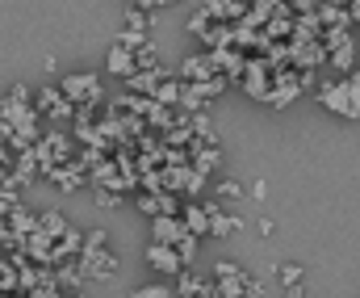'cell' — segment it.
Returning <instances> with one entry per match:
<instances>
[{"instance_id": "9a60e30c", "label": "cell", "mask_w": 360, "mask_h": 298, "mask_svg": "<svg viewBox=\"0 0 360 298\" xmlns=\"http://www.w3.org/2000/svg\"><path fill=\"white\" fill-rule=\"evenodd\" d=\"M276 278H281V286L289 290V286H302L306 269H302V265H276Z\"/></svg>"}, {"instance_id": "8992f818", "label": "cell", "mask_w": 360, "mask_h": 298, "mask_svg": "<svg viewBox=\"0 0 360 298\" xmlns=\"http://www.w3.org/2000/svg\"><path fill=\"white\" fill-rule=\"evenodd\" d=\"M188 231H184V223H180V214H160L155 223H151V244H164V248H176L180 240H184Z\"/></svg>"}, {"instance_id": "ba28073f", "label": "cell", "mask_w": 360, "mask_h": 298, "mask_svg": "<svg viewBox=\"0 0 360 298\" xmlns=\"http://www.w3.org/2000/svg\"><path fill=\"white\" fill-rule=\"evenodd\" d=\"M180 223H184V231L197 235V240L210 235V201H205V206H201V201H188V206L180 210Z\"/></svg>"}, {"instance_id": "4fadbf2b", "label": "cell", "mask_w": 360, "mask_h": 298, "mask_svg": "<svg viewBox=\"0 0 360 298\" xmlns=\"http://www.w3.org/2000/svg\"><path fill=\"white\" fill-rule=\"evenodd\" d=\"M4 223H8V231H17V235H34V231H38V218H34L30 210H21V206H13V210L4 214Z\"/></svg>"}, {"instance_id": "5b68a950", "label": "cell", "mask_w": 360, "mask_h": 298, "mask_svg": "<svg viewBox=\"0 0 360 298\" xmlns=\"http://www.w3.org/2000/svg\"><path fill=\"white\" fill-rule=\"evenodd\" d=\"M147 265L164 278H180L184 273V261H180L176 248H164V244H147Z\"/></svg>"}, {"instance_id": "7c38bea8", "label": "cell", "mask_w": 360, "mask_h": 298, "mask_svg": "<svg viewBox=\"0 0 360 298\" xmlns=\"http://www.w3.org/2000/svg\"><path fill=\"white\" fill-rule=\"evenodd\" d=\"M51 177H55V185H59L63 194H76V190L84 185V173H80V164H63V168H55Z\"/></svg>"}, {"instance_id": "9c48e42d", "label": "cell", "mask_w": 360, "mask_h": 298, "mask_svg": "<svg viewBox=\"0 0 360 298\" xmlns=\"http://www.w3.org/2000/svg\"><path fill=\"white\" fill-rule=\"evenodd\" d=\"M105 68H109L117 80H130V76L139 72V59H134V51H126V46H109V59H105Z\"/></svg>"}, {"instance_id": "7a4b0ae2", "label": "cell", "mask_w": 360, "mask_h": 298, "mask_svg": "<svg viewBox=\"0 0 360 298\" xmlns=\"http://www.w3.org/2000/svg\"><path fill=\"white\" fill-rule=\"evenodd\" d=\"M59 93L76 105V113H80V109H89L92 113V109L101 105V80H96L92 72H72V76L59 80Z\"/></svg>"}, {"instance_id": "d6986e66", "label": "cell", "mask_w": 360, "mask_h": 298, "mask_svg": "<svg viewBox=\"0 0 360 298\" xmlns=\"http://www.w3.org/2000/svg\"><path fill=\"white\" fill-rule=\"evenodd\" d=\"M214 190H218L222 198H239V194H243V185H239V181H218Z\"/></svg>"}, {"instance_id": "ffe728a7", "label": "cell", "mask_w": 360, "mask_h": 298, "mask_svg": "<svg viewBox=\"0 0 360 298\" xmlns=\"http://www.w3.org/2000/svg\"><path fill=\"white\" fill-rule=\"evenodd\" d=\"M122 201V194H113V190H101L96 194V206H117Z\"/></svg>"}, {"instance_id": "3957f363", "label": "cell", "mask_w": 360, "mask_h": 298, "mask_svg": "<svg viewBox=\"0 0 360 298\" xmlns=\"http://www.w3.org/2000/svg\"><path fill=\"white\" fill-rule=\"evenodd\" d=\"M214 290H218V298H248L252 294V278L239 269V265H231V261H218L214 265Z\"/></svg>"}, {"instance_id": "30bf717a", "label": "cell", "mask_w": 360, "mask_h": 298, "mask_svg": "<svg viewBox=\"0 0 360 298\" xmlns=\"http://www.w3.org/2000/svg\"><path fill=\"white\" fill-rule=\"evenodd\" d=\"M38 109H42L46 118H72V113H76V105L63 97L59 89H42V93H38Z\"/></svg>"}, {"instance_id": "e0dca14e", "label": "cell", "mask_w": 360, "mask_h": 298, "mask_svg": "<svg viewBox=\"0 0 360 298\" xmlns=\"http://www.w3.org/2000/svg\"><path fill=\"white\" fill-rule=\"evenodd\" d=\"M176 252H180V261H184V269H188V261L197 256V235H184L176 244Z\"/></svg>"}, {"instance_id": "52a82bcc", "label": "cell", "mask_w": 360, "mask_h": 298, "mask_svg": "<svg viewBox=\"0 0 360 298\" xmlns=\"http://www.w3.org/2000/svg\"><path fill=\"white\" fill-rule=\"evenodd\" d=\"M327 59H331V68H335V72H344V76H352V72L360 68V46H356V38L348 34L344 42H335V46L327 51Z\"/></svg>"}, {"instance_id": "7402d4cb", "label": "cell", "mask_w": 360, "mask_h": 298, "mask_svg": "<svg viewBox=\"0 0 360 298\" xmlns=\"http://www.w3.org/2000/svg\"><path fill=\"white\" fill-rule=\"evenodd\" d=\"M0 298H8V294H0Z\"/></svg>"}, {"instance_id": "ac0fdd59", "label": "cell", "mask_w": 360, "mask_h": 298, "mask_svg": "<svg viewBox=\"0 0 360 298\" xmlns=\"http://www.w3.org/2000/svg\"><path fill=\"white\" fill-rule=\"evenodd\" d=\"M134 298H172V290H168V286H139Z\"/></svg>"}, {"instance_id": "277c9868", "label": "cell", "mask_w": 360, "mask_h": 298, "mask_svg": "<svg viewBox=\"0 0 360 298\" xmlns=\"http://www.w3.org/2000/svg\"><path fill=\"white\" fill-rule=\"evenodd\" d=\"M117 252L113 248H101V252H92V256H84L80 261V278H92V282H101V278H113L117 273Z\"/></svg>"}, {"instance_id": "6da1fadb", "label": "cell", "mask_w": 360, "mask_h": 298, "mask_svg": "<svg viewBox=\"0 0 360 298\" xmlns=\"http://www.w3.org/2000/svg\"><path fill=\"white\" fill-rule=\"evenodd\" d=\"M314 97H319V105H327L335 118H348V122H356V118H360V72H352V76H340V80H327V85H319V89H314Z\"/></svg>"}, {"instance_id": "2e32d148", "label": "cell", "mask_w": 360, "mask_h": 298, "mask_svg": "<svg viewBox=\"0 0 360 298\" xmlns=\"http://www.w3.org/2000/svg\"><path fill=\"white\" fill-rule=\"evenodd\" d=\"M105 244H109V235H105L101 227H96V231H89V235H84V256H92V252H101Z\"/></svg>"}, {"instance_id": "5bb4252c", "label": "cell", "mask_w": 360, "mask_h": 298, "mask_svg": "<svg viewBox=\"0 0 360 298\" xmlns=\"http://www.w3.org/2000/svg\"><path fill=\"white\" fill-rule=\"evenodd\" d=\"M38 231H42L46 240H59V235H68L72 227H68V218H63L59 210H46V214L38 218Z\"/></svg>"}, {"instance_id": "44dd1931", "label": "cell", "mask_w": 360, "mask_h": 298, "mask_svg": "<svg viewBox=\"0 0 360 298\" xmlns=\"http://www.w3.org/2000/svg\"><path fill=\"white\" fill-rule=\"evenodd\" d=\"M285 298H310V294H306V286H289V290H285Z\"/></svg>"}, {"instance_id": "8fae6325", "label": "cell", "mask_w": 360, "mask_h": 298, "mask_svg": "<svg viewBox=\"0 0 360 298\" xmlns=\"http://www.w3.org/2000/svg\"><path fill=\"white\" fill-rule=\"evenodd\" d=\"M239 227H243L239 214H226V210H218V206L210 201V235H235Z\"/></svg>"}]
</instances>
